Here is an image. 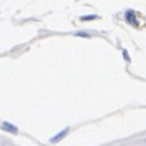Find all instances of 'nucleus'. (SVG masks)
Instances as JSON below:
<instances>
[{
    "label": "nucleus",
    "instance_id": "f257e3e1",
    "mask_svg": "<svg viewBox=\"0 0 146 146\" xmlns=\"http://www.w3.org/2000/svg\"><path fill=\"white\" fill-rule=\"evenodd\" d=\"M68 132H70V128H65V129H62L61 132H58L55 136H52L51 139H50V142L51 143H57V142H60L61 139H64L67 135H68Z\"/></svg>",
    "mask_w": 146,
    "mask_h": 146
},
{
    "label": "nucleus",
    "instance_id": "f03ea898",
    "mask_svg": "<svg viewBox=\"0 0 146 146\" xmlns=\"http://www.w3.org/2000/svg\"><path fill=\"white\" fill-rule=\"evenodd\" d=\"M125 20H126L128 23H131V24H135V26H138L136 16H135V13H133V11H131V10H128V11L125 13Z\"/></svg>",
    "mask_w": 146,
    "mask_h": 146
},
{
    "label": "nucleus",
    "instance_id": "7ed1b4c3",
    "mask_svg": "<svg viewBox=\"0 0 146 146\" xmlns=\"http://www.w3.org/2000/svg\"><path fill=\"white\" fill-rule=\"evenodd\" d=\"M1 129L6 131V132H10V133H17V132H19L17 126H14V125H11V123H9V122H3V123H1Z\"/></svg>",
    "mask_w": 146,
    "mask_h": 146
},
{
    "label": "nucleus",
    "instance_id": "20e7f679",
    "mask_svg": "<svg viewBox=\"0 0 146 146\" xmlns=\"http://www.w3.org/2000/svg\"><path fill=\"white\" fill-rule=\"evenodd\" d=\"M97 19H98L97 14H92V16H81V17H80L81 21H87V20L90 21V20H97Z\"/></svg>",
    "mask_w": 146,
    "mask_h": 146
},
{
    "label": "nucleus",
    "instance_id": "39448f33",
    "mask_svg": "<svg viewBox=\"0 0 146 146\" xmlns=\"http://www.w3.org/2000/svg\"><path fill=\"white\" fill-rule=\"evenodd\" d=\"M75 36H80V37H90L91 34H90V33H87V31H77V33H75Z\"/></svg>",
    "mask_w": 146,
    "mask_h": 146
},
{
    "label": "nucleus",
    "instance_id": "423d86ee",
    "mask_svg": "<svg viewBox=\"0 0 146 146\" xmlns=\"http://www.w3.org/2000/svg\"><path fill=\"white\" fill-rule=\"evenodd\" d=\"M123 55H125V58H126V61H128V62H129V61H131V60H129V57H128V52H126V51H125V50H123Z\"/></svg>",
    "mask_w": 146,
    "mask_h": 146
}]
</instances>
